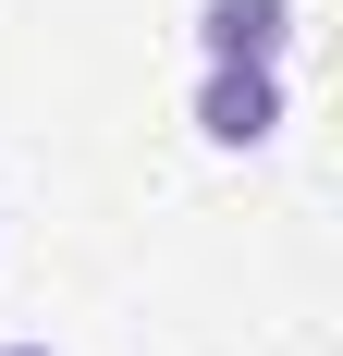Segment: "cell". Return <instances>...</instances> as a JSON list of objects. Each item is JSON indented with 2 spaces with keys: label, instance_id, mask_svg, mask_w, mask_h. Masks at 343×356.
Wrapping results in <instances>:
<instances>
[{
  "label": "cell",
  "instance_id": "3",
  "mask_svg": "<svg viewBox=\"0 0 343 356\" xmlns=\"http://www.w3.org/2000/svg\"><path fill=\"white\" fill-rule=\"evenodd\" d=\"M0 356H62V344H37V332H12V344H0Z\"/></svg>",
  "mask_w": 343,
  "mask_h": 356
},
{
  "label": "cell",
  "instance_id": "1",
  "mask_svg": "<svg viewBox=\"0 0 343 356\" xmlns=\"http://www.w3.org/2000/svg\"><path fill=\"white\" fill-rule=\"evenodd\" d=\"M282 123H294L282 62H196V136L208 147H270Z\"/></svg>",
  "mask_w": 343,
  "mask_h": 356
},
{
  "label": "cell",
  "instance_id": "2",
  "mask_svg": "<svg viewBox=\"0 0 343 356\" xmlns=\"http://www.w3.org/2000/svg\"><path fill=\"white\" fill-rule=\"evenodd\" d=\"M294 0H196V62H294Z\"/></svg>",
  "mask_w": 343,
  "mask_h": 356
}]
</instances>
